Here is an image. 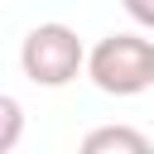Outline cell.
Listing matches in <instances>:
<instances>
[{"mask_svg":"<svg viewBox=\"0 0 154 154\" xmlns=\"http://www.w3.org/2000/svg\"><path fill=\"white\" fill-rule=\"evenodd\" d=\"M87 77L106 96H140L154 87V38L144 34H106L87 58Z\"/></svg>","mask_w":154,"mask_h":154,"instance_id":"cell-1","label":"cell"},{"mask_svg":"<svg viewBox=\"0 0 154 154\" xmlns=\"http://www.w3.org/2000/svg\"><path fill=\"white\" fill-rule=\"evenodd\" d=\"M82 58H87V48H82L77 29H67L58 19L34 24L24 34V43H19V67H24V77L34 87H67L82 72Z\"/></svg>","mask_w":154,"mask_h":154,"instance_id":"cell-2","label":"cell"},{"mask_svg":"<svg viewBox=\"0 0 154 154\" xmlns=\"http://www.w3.org/2000/svg\"><path fill=\"white\" fill-rule=\"evenodd\" d=\"M82 149L87 154H144L149 149V135H140V130H130V125H101V130H91L87 140H82Z\"/></svg>","mask_w":154,"mask_h":154,"instance_id":"cell-3","label":"cell"},{"mask_svg":"<svg viewBox=\"0 0 154 154\" xmlns=\"http://www.w3.org/2000/svg\"><path fill=\"white\" fill-rule=\"evenodd\" d=\"M19 140H24V106L10 91H0V154H10Z\"/></svg>","mask_w":154,"mask_h":154,"instance_id":"cell-4","label":"cell"},{"mask_svg":"<svg viewBox=\"0 0 154 154\" xmlns=\"http://www.w3.org/2000/svg\"><path fill=\"white\" fill-rule=\"evenodd\" d=\"M120 5H125V14L140 29H154V0H120Z\"/></svg>","mask_w":154,"mask_h":154,"instance_id":"cell-5","label":"cell"}]
</instances>
